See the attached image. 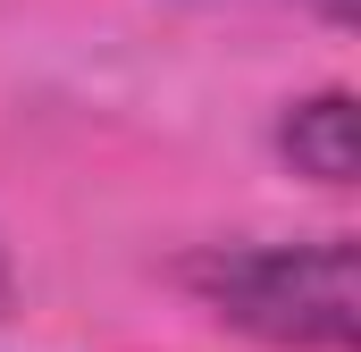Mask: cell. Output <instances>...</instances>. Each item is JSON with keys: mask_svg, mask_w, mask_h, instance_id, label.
Segmentation results:
<instances>
[{"mask_svg": "<svg viewBox=\"0 0 361 352\" xmlns=\"http://www.w3.org/2000/svg\"><path fill=\"white\" fill-rule=\"evenodd\" d=\"M185 294L269 352H353L361 344V277L353 235L302 244H210L177 268Z\"/></svg>", "mask_w": 361, "mask_h": 352, "instance_id": "cell-1", "label": "cell"}, {"mask_svg": "<svg viewBox=\"0 0 361 352\" xmlns=\"http://www.w3.org/2000/svg\"><path fill=\"white\" fill-rule=\"evenodd\" d=\"M277 151H286V168L311 176V184H353V168H361V143H353V92L328 84V92L286 101V118H277Z\"/></svg>", "mask_w": 361, "mask_h": 352, "instance_id": "cell-2", "label": "cell"}]
</instances>
